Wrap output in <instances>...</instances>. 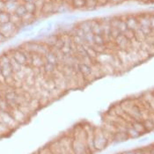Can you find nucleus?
Listing matches in <instances>:
<instances>
[{
	"label": "nucleus",
	"mask_w": 154,
	"mask_h": 154,
	"mask_svg": "<svg viewBox=\"0 0 154 154\" xmlns=\"http://www.w3.org/2000/svg\"><path fill=\"white\" fill-rule=\"evenodd\" d=\"M71 5L72 9H76V10L85 9V0H71Z\"/></svg>",
	"instance_id": "23"
},
{
	"label": "nucleus",
	"mask_w": 154,
	"mask_h": 154,
	"mask_svg": "<svg viewBox=\"0 0 154 154\" xmlns=\"http://www.w3.org/2000/svg\"><path fill=\"white\" fill-rule=\"evenodd\" d=\"M0 66H1V72L5 77V79L13 75V71L10 63V57L5 53L0 55Z\"/></svg>",
	"instance_id": "2"
},
{
	"label": "nucleus",
	"mask_w": 154,
	"mask_h": 154,
	"mask_svg": "<svg viewBox=\"0 0 154 154\" xmlns=\"http://www.w3.org/2000/svg\"><path fill=\"white\" fill-rule=\"evenodd\" d=\"M131 124V127L134 130H136V131H137L141 136L146 134V133H148L147 131H146V129H145V127H144V125H143V121H133Z\"/></svg>",
	"instance_id": "17"
},
{
	"label": "nucleus",
	"mask_w": 154,
	"mask_h": 154,
	"mask_svg": "<svg viewBox=\"0 0 154 154\" xmlns=\"http://www.w3.org/2000/svg\"><path fill=\"white\" fill-rule=\"evenodd\" d=\"M121 154H135V150H131V151H126V152H123Z\"/></svg>",
	"instance_id": "46"
},
{
	"label": "nucleus",
	"mask_w": 154,
	"mask_h": 154,
	"mask_svg": "<svg viewBox=\"0 0 154 154\" xmlns=\"http://www.w3.org/2000/svg\"><path fill=\"white\" fill-rule=\"evenodd\" d=\"M126 23H127V26H128V28L132 29L134 31H136L137 28H139V24H138L137 15H133V14L127 15Z\"/></svg>",
	"instance_id": "13"
},
{
	"label": "nucleus",
	"mask_w": 154,
	"mask_h": 154,
	"mask_svg": "<svg viewBox=\"0 0 154 154\" xmlns=\"http://www.w3.org/2000/svg\"><path fill=\"white\" fill-rule=\"evenodd\" d=\"M42 69L43 73H44L46 76H52L53 73L57 71V65H55V64H53V63H50L45 62V63H44V65L42 66Z\"/></svg>",
	"instance_id": "18"
},
{
	"label": "nucleus",
	"mask_w": 154,
	"mask_h": 154,
	"mask_svg": "<svg viewBox=\"0 0 154 154\" xmlns=\"http://www.w3.org/2000/svg\"><path fill=\"white\" fill-rule=\"evenodd\" d=\"M135 154H144L143 149H137V150H135Z\"/></svg>",
	"instance_id": "44"
},
{
	"label": "nucleus",
	"mask_w": 154,
	"mask_h": 154,
	"mask_svg": "<svg viewBox=\"0 0 154 154\" xmlns=\"http://www.w3.org/2000/svg\"><path fill=\"white\" fill-rule=\"evenodd\" d=\"M150 24H151V28H152V30H154V13H151Z\"/></svg>",
	"instance_id": "41"
},
{
	"label": "nucleus",
	"mask_w": 154,
	"mask_h": 154,
	"mask_svg": "<svg viewBox=\"0 0 154 154\" xmlns=\"http://www.w3.org/2000/svg\"><path fill=\"white\" fill-rule=\"evenodd\" d=\"M150 150H151V153L154 154V144L150 145Z\"/></svg>",
	"instance_id": "47"
},
{
	"label": "nucleus",
	"mask_w": 154,
	"mask_h": 154,
	"mask_svg": "<svg viewBox=\"0 0 154 154\" xmlns=\"http://www.w3.org/2000/svg\"><path fill=\"white\" fill-rule=\"evenodd\" d=\"M71 38H72V42L76 44V45H84V44H85V39L82 38V37H79V36H77V35H72L71 36Z\"/></svg>",
	"instance_id": "35"
},
{
	"label": "nucleus",
	"mask_w": 154,
	"mask_h": 154,
	"mask_svg": "<svg viewBox=\"0 0 154 154\" xmlns=\"http://www.w3.org/2000/svg\"><path fill=\"white\" fill-rule=\"evenodd\" d=\"M106 39L102 35H94V44L96 45H105L106 44ZM93 44V45H94Z\"/></svg>",
	"instance_id": "26"
},
{
	"label": "nucleus",
	"mask_w": 154,
	"mask_h": 154,
	"mask_svg": "<svg viewBox=\"0 0 154 154\" xmlns=\"http://www.w3.org/2000/svg\"><path fill=\"white\" fill-rule=\"evenodd\" d=\"M10 114L12 116L13 119L19 123V124H22V123H25L28 117L24 114L23 112L19 108V107H15V108H12L10 110Z\"/></svg>",
	"instance_id": "8"
},
{
	"label": "nucleus",
	"mask_w": 154,
	"mask_h": 154,
	"mask_svg": "<svg viewBox=\"0 0 154 154\" xmlns=\"http://www.w3.org/2000/svg\"><path fill=\"white\" fill-rule=\"evenodd\" d=\"M45 63L44 57L39 55V54H33L32 61H31V66L34 68H42V66Z\"/></svg>",
	"instance_id": "14"
},
{
	"label": "nucleus",
	"mask_w": 154,
	"mask_h": 154,
	"mask_svg": "<svg viewBox=\"0 0 154 154\" xmlns=\"http://www.w3.org/2000/svg\"><path fill=\"white\" fill-rule=\"evenodd\" d=\"M128 139H130V137H129V136H128L126 131H117L113 135V142H125Z\"/></svg>",
	"instance_id": "16"
},
{
	"label": "nucleus",
	"mask_w": 154,
	"mask_h": 154,
	"mask_svg": "<svg viewBox=\"0 0 154 154\" xmlns=\"http://www.w3.org/2000/svg\"><path fill=\"white\" fill-rule=\"evenodd\" d=\"M123 1H125V0H108V4L112 5H116L122 3Z\"/></svg>",
	"instance_id": "40"
},
{
	"label": "nucleus",
	"mask_w": 154,
	"mask_h": 154,
	"mask_svg": "<svg viewBox=\"0 0 154 154\" xmlns=\"http://www.w3.org/2000/svg\"><path fill=\"white\" fill-rule=\"evenodd\" d=\"M58 40H59V34H53V35H49L46 36L42 42L46 44L49 48H52L56 46Z\"/></svg>",
	"instance_id": "12"
},
{
	"label": "nucleus",
	"mask_w": 154,
	"mask_h": 154,
	"mask_svg": "<svg viewBox=\"0 0 154 154\" xmlns=\"http://www.w3.org/2000/svg\"><path fill=\"white\" fill-rule=\"evenodd\" d=\"M115 43L116 47L118 48V49L128 50L131 48V41L128 38H126V36L123 34H121L115 39Z\"/></svg>",
	"instance_id": "7"
},
{
	"label": "nucleus",
	"mask_w": 154,
	"mask_h": 154,
	"mask_svg": "<svg viewBox=\"0 0 154 154\" xmlns=\"http://www.w3.org/2000/svg\"><path fill=\"white\" fill-rule=\"evenodd\" d=\"M85 34H88L92 32V23H91V20H83L80 23L77 25Z\"/></svg>",
	"instance_id": "20"
},
{
	"label": "nucleus",
	"mask_w": 154,
	"mask_h": 154,
	"mask_svg": "<svg viewBox=\"0 0 154 154\" xmlns=\"http://www.w3.org/2000/svg\"><path fill=\"white\" fill-rule=\"evenodd\" d=\"M4 1L6 3V2H16V1H18V0H4Z\"/></svg>",
	"instance_id": "49"
},
{
	"label": "nucleus",
	"mask_w": 154,
	"mask_h": 154,
	"mask_svg": "<svg viewBox=\"0 0 154 154\" xmlns=\"http://www.w3.org/2000/svg\"><path fill=\"white\" fill-rule=\"evenodd\" d=\"M0 73H1V66H0Z\"/></svg>",
	"instance_id": "50"
},
{
	"label": "nucleus",
	"mask_w": 154,
	"mask_h": 154,
	"mask_svg": "<svg viewBox=\"0 0 154 154\" xmlns=\"http://www.w3.org/2000/svg\"><path fill=\"white\" fill-rule=\"evenodd\" d=\"M24 6L26 10V12L29 13H33L35 14L37 12V8L35 3H24Z\"/></svg>",
	"instance_id": "28"
},
{
	"label": "nucleus",
	"mask_w": 154,
	"mask_h": 154,
	"mask_svg": "<svg viewBox=\"0 0 154 154\" xmlns=\"http://www.w3.org/2000/svg\"><path fill=\"white\" fill-rule=\"evenodd\" d=\"M14 12H15L17 15H19L20 17L22 18L24 15H25L27 12H26V8H25V6H24V4H20L19 6L17 7L16 11Z\"/></svg>",
	"instance_id": "34"
},
{
	"label": "nucleus",
	"mask_w": 154,
	"mask_h": 154,
	"mask_svg": "<svg viewBox=\"0 0 154 154\" xmlns=\"http://www.w3.org/2000/svg\"><path fill=\"white\" fill-rule=\"evenodd\" d=\"M123 35L126 36V38H128L130 41H131L132 39H134V38H135V31H134V30H132V29L128 28V29L123 33Z\"/></svg>",
	"instance_id": "38"
},
{
	"label": "nucleus",
	"mask_w": 154,
	"mask_h": 154,
	"mask_svg": "<svg viewBox=\"0 0 154 154\" xmlns=\"http://www.w3.org/2000/svg\"><path fill=\"white\" fill-rule=\"evenodd\" d=\"M10 21V13L5 11L0 12V25L7 23Z\"/></svg>",
	"instance_id": "31"
},
{
	"label": "nucleus",
	"mask_w": 154,
	"mask_h": 154,
	"mask_svg": "<svg viewBox=\"0 0 154 154\" xmlns=\"http://www.w3.org/2000/svg\"><path fill=\"white\" fill-rule=\"evenodd\" d=\"M127 134H128V136H129V137L130 138H133V139H136V138H138L139 137H141V135L137 132V131H136V130H134L132 127H131V124L128 127V129H127Z\"/></svg>",
	"instance_id": "27"
},
{
	"label": "nucleus",
	"mask_w": 154,
	"mask_h": 154,
	"mask_svg": "<svg viewBox=\"0 0 154 154\" xmlns=\"http://www.w3.org/2000/svg\"><path fill=\"white\" fill-rule=\"evenodd\" d=\"M137 17L139 24V27H151V24H150L151 13H140L137 15Z\"/></svg>",
	"instance_id": "11"
},
{
	"label": "nucleus",
	"mask_w": 154,
	"mask_h": 154,
	"mask_svg": "<svg viewBox=\"0 0 154 154\" xmlns=\"http://www.w3.org/2000/svg\"><path fill=\"white\" fill-rule=\"evenodd\" d=\"M149 118L151 119L154 123V111H151L150 112V116H149Z\"/></svg>",
	"instance_id": "45"
},
{
	"label": "nucleus",
	"mask_w": 154,
	"mask_h": 154,
	"mask_svg": "<svg viewBox=\"0 0 154 154\" xmlns=\"http://www.w3.org/2000/svg\"><path fill=\"white\" fill-rule=\"evenodd\" d=\"M44 59H45V62L50 63H53V64H55V65H57V64H58V60L57 58L56 55H55L51 50H49L47 54L44 56Z\"/></svg>",
	"instance_id": "22"
},
{
	"label": "nucleus",
	"mask_w": 154,
	"mask_h": 154,
	"mask_svg": "<svg viewBox=\"0 0 154 154\" xmlns=\"http://www.w3.org/2000/svg\"><path fill=\"white\" fill-rule=\"evenodd\" d=\"M72 151L74 154H92L86 142L72 138Z\"/></svg>",
	"instance_id": "4"
},
{
	"label": "nucleus",
	"mask_w": 154,
	"mask_h": 154,
	"mask_svg": "<svg viewBox=\"0 0 154 154\" xmlns=\"http://www.w3.org/2000/svg\"><path fill=\"white\" fill-rule=\"evenodd\" d=\"M112 143V142L108 139L105 132L103 131L101 127H95L94 128V146L97 150V152L99 151H102L104 149H106L107 146Z\"/></svg>",
	"instance_id": "1"
},
{
	"label": "nucleus",
	"mask_w": 154,
	"mask_h": 154,
	"mask_svg": "<svg viewBox=\"0 0 154 154\" xmlns=\"http://www.w3.org/2000/svg\"><path fill=\"white\" fill-rule=\"evenodd\" d=\"M35 14L26 12L23 17H22L23 24H29L31 23V22H33V20H35Z\"/></svg>",
	"instance_id": "32"
},
{
	"label": "nucleus",
	"mask_w": 154,
	"mask_h": 154,
	"mask_svg": "<svg viewBox=\"0 0 154 154\" xmlns=\"http://www.w3.org/2000/svg\"><path fill=\"white\" fill-rule=\"evenodd\" d=\"M5 2L4 0H0V11L1 12L5 11Z\"/></svg>",
	"instance_id": "42"
},
{
	"label": "nucleus",
	"mask_w": 154,
	"mask_h": 154,
	"mask_svg": "<svg viewBox=\"0 0 154 154\" xmlns=\"http://www.w3.org/2000/svg\"><path fill=\"white\" fill-rule=\"evenodd\" d=\"M85 43L92 46L94 44V34L91 32V33H88V34H85Z\"/></svg>",
	"instance_id": "37"
},
{
	"label": "nucleus",
	"mask_w": 154,
	"mask_h": 154,
	"mask_svg": "<svg viewBox=\"0 0 154 154\" xmlns=\"http://www.w3.org/2000/svg\"><path fill=\"white\" fill-rule=\"evenodd\" d=\"M121 35V33H120V31L118 30V28H116V27H111V38L115 41V39Z\"/></svg>",
	"instance_id": "39"
},
{
	"label": "nucleus",
	"mask_w": 154,
	"mask_h": 154,
	"mask_svg": "<svg viewBox=\"0 0 154 154\" xmlns=\"http://www.w3.org/2000/svg\"><path fill=\"white\" fill-rule=\"evenodd\" d=\"M146 37H147V36L143 34V32L140 28H137V29L135 31V38H136L138 42H145Z\"/></svg>",
	"instance_id": "29"
},
{
	"label": "nucleus",
	"mask_w": 154,
	"mask_h": 154,
	"mask_svg": "<svg viewBox=\"0 0 154 154\" xmlns=\"http://www.w3.org/2000/svg\"><path fill=\"white\" fill-rule=\"evenodd\" d=\"M152 45H153V46H154V41H153V42H152Z\"/></svg>",
	"instance_id": "51"
},
{
	"label": "nucleus",
	"mask_w": 154,
	"mask_h": 154,
	"mask_svg": "<svg viewBox=\"0 0 154 154\" xmlns=\"http://www.w3.org/2000/svg\"><path fill=\"white\" fill-rule=\"evenodd\" d=\"M60 146L64 154H74L72 151V136L71 133H65L58 138Z\"/></svg>",
	"instance_id": "3"
},
{
	"label": "nucleus",
	"mask_w": 154,
	"mask_h": 154,
	"mask_svg": "<svg viewBox=\"0 0 154 154\" xmlns=\"http://www.w3.org/2000/svg\"><path fill=\"white\" fill-rule=\"evenodd\" d=\"M17 30L18 27L11 21L0 25V33H2L7 39L14 35L17 33Z\"/></svg>",
	"instance_id": "6"
},
{
	"label": "nucleus",
	"mask_w": 154,
	"mask_h": 154,
	"mask_svg": "<svg viewBox=\"0 0 154 154\" xmlns=\"http://www.w3.org/2000/svg\"><path fill=\"white\" fill-rule=\"evenodd\" d=\"M0 122L6 125L10 130L16 129L20 124L13 119L10 112H4L0 111Z\"/></svg>",
	"instance_id": "5"
},
{
	"label": "nucleus",
	"mask_w": 154,
	"mask_h": 154,
	"mask_svg": "<svg viewBox=\"0 0 154 154\" xmlns=\"http://www.w3.org/2000/svg\"><path fill=\"white\" fill-rule=\"evenodd\" d=\"M20 3L18 1L16 2H6L5 3V11L9 13H12L16 11L17 7L19 6Z\"/></svg>",
	"instance_id": "24"
},
{
	"label": "nucleus",
	"mask_w": 154,
	"mask_h": 154,
	"mask_svg": "<svg viewBox=\"0 0 154 154\" xmlns=\"http://www.w3.org/2000/svg\"><path fill=\"white\" fill-rule=\"evenodd\" d=\"M141 44H142V42H138L136 38H134L131 41V48L135 49V50H138L141 48Z\"/></svg>",
	"instance_id": "36"
},
{
	"label": "nucleus",
	"mask_w": 154,
	"mask_h": 154,
	"mask_svg": "<svg viewBox=\"0 0 154 154\" xmlns=\"http://www.w3.org/2000/svg\"><path fill=\"white\" fill-rule=\"evenodd\" d=\"M6 40H7V38L2 33H0V43H3V42H5Z\"/></svg>",
	"instance_id": "43"
},
{
	"label": "nucleus",
	"mask_w": 154,
	"mask_h": 154,
	"mask_svg": "<svg viewBox=\"0 0 154 154\" xmlns=\"http://www.w3.org/2000/svg\"><path fill=\"white\" fill-rule=\"evenodd\" d=\"M92 33L94 35H102V27L100 20H91Z\"/></svg>",
	"instance_id": "19"
},
{
	"label": "nucleus",
	"mask_w": 154,
	"mask_h": 154,
	"mask_svg": "<svg viewBox=\"0 0 154 154\" xmlns=\"http://www.w3.org/2000/svg\"><path fill=\"white\" fill-rule=\"evenodd\" d=\"M143 125H144L147 132H151V131H154V123L151 119L148 118L143 120Z\"/></svg>",
	"instance_id": "30"
},
{
	"label": "nucleus",
	"mask_w": 154,
	"mask_h": 154,
	"mask_svg": "<svg viewBox=\"0 0 154 154\" xmlns=\"http://www.w3.org/2000/svg\"><path fill=\"white\" fill-rule=\"evenodd\" d=\"M137 56H138V58H139L140 63L145 62V61H147V60L151 57V56L149 55V53L147 51L142 49V48H140V49L137 50Z\"/></svg>",
	"instance_id": "25"
},
{
	"label": "nucleus",
	"mask_w": 154,
	"mask_h": 154,
	"mask_svg": "<svg viewBox=\"0 0 154 154\" xmlns=\"http://www.w3.org/2000/svg\"><path fill=\"white\" fill-rule=\"evenodd\" d=\"M0 12H1V11H0Z\"/></svg>",
	"instance_id": "52"
},
{
	"label": "nucleus",
	"mask_w": 154,
	"mask_h": 154,
	"mask_svg": "<svg viewBox=\"0 0 154 154\" xmlns=\"http://www.w3.org/2000/svg\"><path fill=\"white\" fill-rule=\"evenodd\" d=\"M12 57L16 60L19 63H20L21 65H28L27 64V59H26V57L24 53V51L20 48H14L12 49Z\"/></svg>",
	"instance_id": "9"
},
{
	"label": "nucleus",
	"mask_w": 154,
	"mask_h": 154,
	"mask_svg": "<svg viewBox=\"0 0 154 154\" xmlns=\"http://www.w3.org/2000/svg\"><path fill=\"white\" fill-rule=\"evenodd\" d=\"M24 3H35V0H23Z\"/></svg>",
	"instance_id": "48"
},
{
	"label": "nucleus",
	"mask_w": 154,
	"mask_h": 154,
	"mask_svg": "<svg viewBox=\"0 0 154 154\" xmlns=\"http://www.w3.org/2000/svg\"><path fill=\"white\" fill-rule=\"evenodd\" d=\"M98 7L97 0H85V9L94 10Z\"/></svg>",
	"instance_id": "33"
},
{
	"label": "nucleus",
	"mask_w": 154,
	"mask_h": 154,
	"mask_svg": "<svg viewBox=\"0 0 154 154\" xmlns=\"http://www.w3.org/2000/svg\"><path fill=\"white\" fill-rule=\"evenodd\" d=\"M10 21H11L12 24H14L18 28L23 25L22 18H21V17H20L19 15H17L15 12L10 13Z\"/></svg>",
	"instance_id": "21"
},
{
	"label": "nucleus",
	"mask_w": 154,
	"mask_h": 154,
	"mask_svg": "<svg viewBox=\"0 0 154 154\" xmlns=\"http://www.w3.org/2000/svg\"><path fill=\"white\" fill-rule=\"evenodd\" d=\"M99 64L103 76H111L116 74L115 68L112 66L111 63H99Z\"/></svg>",
	"instance_id": "15"
},
{
	"label": "nucleus",
	"mask_w": 154,
	"mask_h": 154,
	"mask_svg": "<svg viewBox=\"0 0 154 154\" xmlns=\"http://www.w3.org/2000/svg\"><path fill=\"white\" fill-rule=\"evenodd\" d=\"M79 72L85 77V79H86V82L88 84V79L92 76V71H93L92 65L85 63H80L79 64Z\"/></svg>",
	"instance_id": "10"
}]
</instances>
